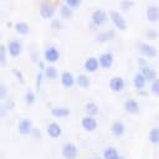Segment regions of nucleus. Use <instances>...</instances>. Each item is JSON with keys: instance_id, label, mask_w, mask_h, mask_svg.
I'll return each instance as SVG.
<instances>
[{"instance_id": "f257e3e1", "label": "nucleus", "mask_w": 159, "mask_h": 159, "mask_svg": "<svg viewBox=\"0 0 159 159\" xmlns=\"http://www.w3.org/2000/svg\"><path fill=\"white\" fill-rule=\"evenodd\" d=\"M91 24L94 27H101L108 21V14L103 9H96L91 14Z\"/></svg>"}, {"instance_id": "f03ea898", "label": "nucleus", "mask_w": 159, "mask_h": 159, "mask_svg": "<svg viewBox=\"0 0 159 159\" xmlns=\"http://www.w3.org/2000/svg\"><path fill=\"white\" fill-rule=\"evenodd\" d=\"M109 19H111V21L116 29H118V30H125L127 29V21L119 11H117V10L109 11Z\"/></svg>"}, {"instance_id": "7ed1b4c3", "label": "nucleus", "mask_w": 159, "mask_h": 159, "mask_svg": "<svg viewBox=\"0 0 159 159\" xmlns=\"http://www.w3.org/2000/svg\"><path fill=\"white\" fill-rule=\"evenodd\" d=\"M138 51L143 57H147V58H153L157 56V47L149 42H139Z\"/></svg>"}, {"instance_id": "20e7f679", "label": "nucleus", "mask_w": 159, "mask_h": 159, "mask_svg": "<svg viewBox=\"0 0 159 159\" xmlns=\"http://www.w3.org/2000/svg\"><path fill=\"white\" fill-rule=\"evenodd\" d=\"M43 57L45 61L48 62V65H52L60 60V51L56 46H48L43 52Z\"/></svg>"}, {"instance_id": "39448f33", "label": "nucleus", "mask_w": 159, "mask_h": 159, "mask_svg": "<svg viewBox=\"0 0 159 159\" xmlns=\"http://www.w3.org/2000/svg\"><path fill=\"white\" fill-rule=\"evenodd\" d=\"M55 11H56V7L52 2L50 1H42L41 5H40V15L43 17V19H52L53 15H55Z\"/></svg>"}, {"instance_id": "423d86ee", "label": "nucleus", "mask_w": 159, "mask_h": 159, "mask_svg": "<svg viewBox=\"0 0 159 159\" xmlns=\"http://www.w3.org/2000/svg\"><path fill=\"white\" fill-rule=\"evenodd\" d=\"M81 125L86 132H94L97 129L98 122L96 119V117H91V116H83L81 119Z\"/></svg>"}, {"instance_id": "0eeeda50", "label": "nucleus", "mask_w": 159, "mask_h": 159, "mask_svg": "<svg viewBox=\"0 0 159 159\" xmlns=\"http://www.w3.org/2000/svg\"><path fill=\"white\" fill-rule=\"evenodd\" d=\"M61 152H62V155H63L66 159H76L77 153H78L76 144H73V143H71V142L65 143V144L62 145V150H61Z\"/></svg>"}, {"instance_id": "6e6552de", "label": "nucleus", "mask_w": 159, "mask_h": 159, "mask_svg": "<svg viewBox=\"0 0 159 159\" xmlns=\"http://www.w3.org/2000/svg\"><path fill=\"white\" fill-rule=\"evenodd\" d=\"M98 62H99V67H102V68H111L113 66V62H114V56L109 51L103 52V53H101L98 56Z\"/></svg>"}, {"instance_id": "1a4fd4ad", "label": "nucleus", "mask_w": 159, "mask_h": 159, "mask_svg": "<svg viewBox=\"0 0 159 159\" xmlns=\"http://www.w3.org/2000/svg\"><path fill=\"white\" fill-rule=\"evenodd\" d=\"M83 68L86 72L88 73H94L98 68H99V62H98V57L94 56H89L84 60L83 62Z\"/></svg>"}, {"instance_id": "9d476101", "label": "nucleus", "mask_w": 159, "mask_h": 159, "mask_svg": "<svg viewBox=\"0 0 159 159\" xmlns=\"http://www.w3.org/2000/svg\"><path fill=\"white\" fill-rule=\"evenodd\" d=\"M124 86H125V82L122 76H113L109 80V88L116 93L122 92L124 89Z\"/></svg>"}, {"instance_id": "9b49d317", "label": "nucleus", "mask_w": 159, "mask_h": 159, "mask_svg": "<svg viewBox=\"0 0 159 159\" xmlns=\"http://www.w3.org/2000/svg\"><path fill=\"white\" fill-rule=\"evenodd\" d=\"M17 129H19V133L22 134V135L31 134V132H32V129H34V125H32L31 119H29V118H21V119L19 120Z\"/></svg>"}, {"instance_id": "f8f14e48", "label": "nucleus", "mask_w": 159, "mask_h": 159, "mask_svg": "<svg viewBox=\"0 0 159 159\" xmlns=\"http://www.w3.org/2000/svg\"><path fill=\"white\" fill-rule=\"evenodd\" d=\"M145 16L149 22H157L159 21V6L155 4H150L147 6Z\"/></svg>"}, {"instance_id": "ddd939ff", "label": "nucleus", "mask_w": 159, "mask_h": 159, "mask_svg": "<svg viewBox=\"0 0 159 159\" xmlns=\"http://www.w3.org/2000/svg\"><path fill=\"white\" fill-rule=\"evenodd\" d=\"M6 48H7V53L10 56L17 57L22 51V45H21V42L19 40H11V41H9Z\"/></svg>"}, {"instance_id": "4468645a", "label": "nucleus", "mask_w": 159, "mask_h": 159, "mask_svg": "<svg viewBox=\"0 0 159 159\" xmlns=\"http://www.w3.org/2000/svg\"><path fill=\"white\" fill-rule=\"evenodd\" d=\"M139 72L144 76V78L147 80V82H153L158 76H157V71H155V68L153 67V66H150V65H145V66H143V67H140L139 68Z\"/></svg>"}, {"instance_id": "2eb2a0df", "label": "nucleus", "mask_w": 159, "mask_h": 159, "mask_svg": "<svg viewBox=\"0 0 159 159\" xmlns=\"http://www.w3.org/2000/svg\"><path fill=\"white\" fill-rule=\"evenodd\" d=\"M60 81H61L63 87L70 88L76 83V76L70 71H63L61 73V76H60Z\"/></svg>"}, {"instance_id": "dca6fc26", "label": "nucleus", "mask_w": 159, "mask_h": 159, "mask_svg": "<svg viewBox=\"0 0 159 159\" xmlns=\"http://www.w3.org/2000/svg\"><path fill=\"white\" fill-rule=\"evenodd\" d=\"M123 107H124V111H125L127 113H129V114H137V113H139V109H140L138 101L134 99V98H128V99H125Z\"/></svg>"}, {"instance_id": "f3484780", "label": "nucleus", "mask_w": 159, "mask_h": 159, "mask_svg": "<svg viewBox=\"0 0 159 159\" xmlns=\"http://www.w3.org/2000/svg\"><path fill=\"white\" fill-rule=\"evenodd\" d=\"M124 132H125V125H124V123L122 120L116 119V120L112 122V124H111V133H112V135L122 137L124 134Z\"/></svg>"}, {"instance_id": "a211bd4d", "label": "nucleus", "mask_w": 159, "mask_h": 159, "mask_svg": "<svg viewBox=\"0 0 159 159\" xmlns=\"http://www.w3.org/2000/svg\"><path fill=\"white\" fill-rule=\"evenodd\" d=\"M51 114L56 118H66L71 114V109L66 106H55L51 108Z\"/></svg>"}, {"instance_id": "6ab92c4d", "label": "nucleus", "mask_w": 159, "mask_h": 159, "mask_svg": "<svg viewBox=\"0 0 159 159\" xmlns=\"http://www.w3.org/2000/svg\"><path fill=\"white\" fill-rule=\"evenodd\" d=\"M46 132H47V134H48L51 138H58V137H61V134H62V128H61V125H60L57 122H50V123L47 124Z\"/></svg>"}, {"instance_id": "aec40b11", "label": "nucleus", "mask_w": 159, "mask_h": 159, "mask_svg": "<svg viewBox=\"0 0 159 159\" xmlns=\"http://www.w3.org/2000/svg\"><path fill=\"white\" fill-rule=\"evenodd\" d=\"M145 84H147V80L144 78V76L139 71L135 72L134 76H133V86H134V88L138 89V91H142L145 87Z\"/></svg>"}, {"instance_id": "412c9836", "label": "nucleus", "mask_w": 159, "mask_h": 159, "mask_svg": "<svg viewBox=\"0 0 159 159\" xmlns=\"http://www.w3.org/2000/svg\"><path fill=\"white\" fill-rule=\"evenodd\" d=\"M84 112H86V116H91V117H96L98 113H99V107L97 106V103L89 101L84 104Z\"/></svg>"}, {"instance_id": "4be33fe9", "label": "nucleus", "mask_w": 159, "mask_h": 159, "mask_svg": "<svg viewBox=\"0 0 159 159\" xmlns=\"http://www.w3.org/2000/svg\"><path fill=\"white\" fill-rule=\"evenodd\" d=\"M76 83L81 88H88L91 86V78L86 73H80V75L76 76Z\"/></svg>"}, {"instance_id": "5701e85b", "label": "nucleus", "mask_w": 159, "mask_h": 159, "mask_svg": "<svg viewBox=\"0 0 159 159\" xmlns=\"http://www.w3.org/2000/svg\"><path fill=\"white\" fill-rule=\"evenodd\" d=\"M43 76L48 80H56L58 77V71L53 65H47V66H45Z\"/></svg>"}, {"instance_id": "b1692460", "label": "nucleus", "mask_w": 159, "mask_h": 159, "mask_svg": "<svg viewBox=\"0 0 159 159\" xmlns=\"http://www.w3.org/2000/svg\"><path fill=\"white\" fill-rule=\"evenodd\" d=\"M119 152L114 147H107L103 150V159H118L119 158Z\"/></svg>"}, {"instance_id": "393cba45", "label": "nucleus", "mask_w": 159, "mask_h": 159, "mask_svg": "<svg viewBox=\"0 0 159 159\" xmlns=\"http://www.w3.org/2000/svg\"><path fill=\"white\" fill-rule=\"evenodd\" d=\"M15 31L19 35H27L30 32V26L25 21H19L15 24Z\"/></svg>"}, {"instance_id": "a878e982", "label": "nucleus", "mask_w": 159, "mask_h": 159, "mask_svg": "<svg viewBox=\"0 0 159 159\" xmlns=\"http://www.w3.org/2000/svg\"><path fill=\"white\" fill-rule=\"evenodd\" d=\"M114 37V32L112 30H106V31H101L97 35V41L99 42H107L109 40H112Z\"/></svg>"}, {"instance_id": "bb28decb", "label": "nucleus", "mask_w": 159, "mask_h": 159, "mask_svg": "<svg viewBox=\"0 0 159 159\" xmlns=\"http://www.w3.org/2000/svg\"><path fill=\"white\" fill-rule=\"evenodd\" d=\"M148 138H149V142H150L152 144L158 145V144H159V127H153V128L149 130Z\"/></svg>"}, {"instance_id": "cd10ccee", "label": "nucleus", "mask_w": 159, "mask_h": 159, "mask_svg": "<svg viewBox=\"0 0 159 159\" xmlns=\"http://www.w3.org/2000/svg\"><path fill=\"white\" fill-rule=\"evenodd\" d=\"M72 15H73V10H72V9H70L67 5L62 4V5L60 6V16H61L63 20L71 19V17H72Z\"/></svg>"}, {"instance_id": "c85d7f7f", "label": "nucleus", "mask_w": 159, "mask_h": 159, "mask_svg": "<svg viewBox=\"0 0 159 159\" xmlns=\"http://www.w3.org/2000/svg\"><path fill=\"white\" fill-rule=\"evenodd\" d=\"M7 58V48L4 43H0V65H5Z\"/></svg>"}, {"instance_id": "c756f323", "label": "nucleus", "mask_w": 159, "mask_h": 159, "mask_svg": "<svg viewBox=\"0 0 159 159\" xmlns=\"http://www.w3.org/2000/svg\"><path fill=\"white\" fill-rule=\"evenodd\" d=\"M149 89H150V92H152L154 96H159V77H157L153 82H150Z\"/></svg>"}, {"instance_id": "7c9ffc66", "label": "nucleus", "mask_w": 159, "mask_h": 159, "mask_svg": "<svg viewBox=\"0 0 159 159\" xmlns=\"http://www.w3.org/2000/svg\"><path fill=\"white\" fill-rule=\"evenodd\" d=\"M145 37H147L149 41H153V40H155V39L158 37V31H157L155 29L150 27V29H148V30L145 31Z\"/></svg>"}, {"instance_id": "2f4dec72", "label": "nucleus", "mask_w": 159, "mask_h": 159, "mask_svg": "<svg viewBox=\"0 0 159 159\" xmlns=\"http://www.w3.org/2000/svg\"><path fill=\"white\" fill-rule=\"evenodd\" d=\"M35 99H36V96H35L34 91L29 89V91L25 93V102H26L27 104H32V103H35Z\"/></svg>"}, {"instance_id": "473e14b6", "label": "nucleus", "mask_w": 159, "mask_h": 159, "mask_svg": "<svg viewBox=\"0 0 159 159\" xmlns=\"http://www.w3.org/2000/svg\"><path fill=\"white\" fill-rule=\"evenodd\" d=\"M65 5H67L70 9H76V7H78L80 5H81V0H65V2H63Z\"/></svg>"}, {"instance_id": "72a5a7b5", "label": "nucleus", "mask_w": 159, "mask_h": 159, "mask_svg": "<svg viewBox=\"0 0 159 159\" xmlns=\"http://www.w3.org/2000/svg\"><path fill=\"white\" fill-rule=\"evenodd\" d=\"M119 5H120L122 10H129V7H132L134 5V2L133 1H129V0H123V1H120Z\"/></svg>"}, {"instance_id": "f704fd0d", "label": "nucleus", "mask_w": 159, "mask_h": 159, "mask_svg": "<svg viewBox=\"0 0 159 159\" xmlns=\"http://www.w3.org/2000/svg\"><path fill=\"white\" fill-rule=\"evenodd\" d=\"M51 26H52L55 30H58V29L62 26V24H61L60 19H53V20L51 21Z\"/></svg>"}, {"instance_id": "c9c22d12", "label": "nucleus", "mask_w": 159, "mask_h": 159, "mask_svg": "<svg viewBox=\"0 0 159 159\" xmlns=\"http://www.w3.org/2000/svg\"><path fill=\"white\" fill-rule=\"evenodd\" d=\"M6 94H7V88H6L4 84H1V83H0V99H1V98H4Z\"/></svg>"}, {"instance_id": "e433bc0d", "label": "nucleus", "mask_w": 159, "mask_h": 159, "mask_svg": "<svg viewBox=\"0 0 159 159\" xmlns=\"http://www.w3.org/2000/svg\"><path fill=\"white\" fill-rule=\"evenodd\" d=\"M42 77H43V72H39V73H37V78H36L37 87H40V84L42 83Z\"/></svg>"}, {"instance_id": "4c0bfd02", "label": "nucleus", "mask_w": 159, "mask_h": 159, "mask_svg": "<svg viewBox=\"0 0 159 159\" xmlns=\"http://www.w3.org/2000/svg\"><path fill=\"white\" fill-rule=\"evenodd\" d=\"M138 65H139V68H140V67H143V66H145V65H148V63H147V61L144 60V57H140V58H138Z\"/></svg>"}, {"instance_id": "58836bf2", "label": "nucleus", "mask_w": 159, "mask_h": 159, "mask_svg": "<svg viewBox=\"0 0 159 159\" xmlns=\"http://www.w3.org/2000/svg\"><path fill=\"white\" fill-rule=\"evenodd\" d=\"M31 134H34L35 137H40V135H41V132L39 130V128H34L32 132H31Z\"/></svg>"}, {"instance_id": "ea45409f", "label": "nucleus", "mask_w": 159, "mask_h": 159, "mask_svg": "<svg viewBox=\"0 0 159 159\" xmlns=\"http://www.w3.org/2000/svg\"><path fill=\"white\" fill-rule=\"evenodd\" d=\"M118 159H125V158H124L123 155H119V158H118Z\"/></svg>"}, {"instance_id": "a19ab883", "label": "nucleus", "mask_w": 159, "mask_h": 159, "mask_svg": "<svg viewBox=\"0 0 159 159\" xmlns=\"http://www.w3.org/2000/svg\"><path fill=\"white\" fill-rule=\"evenodd\" d=\"M93 159H103V158H101V157H94Z\"/></svg>"}]
</instances>
